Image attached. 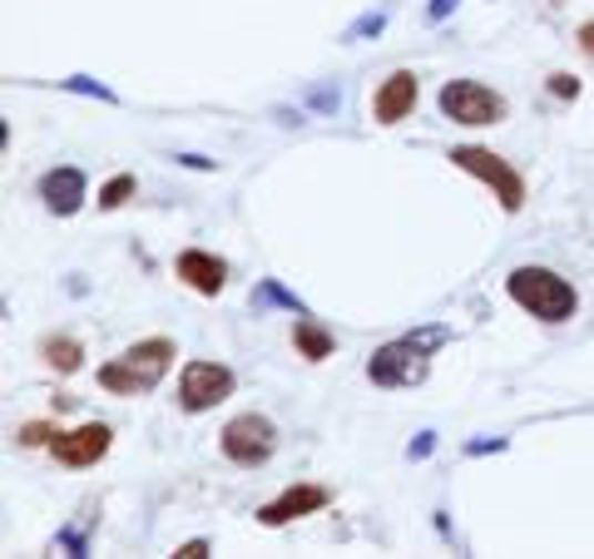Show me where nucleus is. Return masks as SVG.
<instances>
[{"mask_svg":"<svg viewBox=\"0 0 594 559\" xmlns=\"http://www.w3.org/2000/svg\"><path fill=\"white\" fill-rule=\"evenodd\" d=\"M278 451V426H273L268 416H233L228 426H223V456L233 460V466H263V460Z\"/></svg>","mask_w":594,"mask_h":559,"instance_id":"nucleus-6","label":"nucleus"},{"mask_svg":"<svg viewBox=\"0 0 594 559\" xmlns=\"http://www.w3.org/2000/svg\"><path fill=\"white\" fill-rule=\"evenodd\" d=\"M168 366H174V342L168 337H148V342H134L124 356H114L110 366H100V386L114 396H140L164 382Z\"/></svg>","mask_w":594,"mask_h":559,"instance_id":"nucleus-1","label":"nucleus"},{"mask_svg":"<svg viewBox=\"0 0 594 559\" xmlns=\"http://www.w3.org/2000/svg\"><path fill=\"white\" fill-rule=\"evenodd\" d=\"M40 356H45L55 372H80V366H84V352H80V342H74V337H45Z\"/></svg>","mask_w":594,"mask_h":559,"instance_id":"nucleus-13","label":"nucleus"},{"mask_svg":"<svg viewBox=\"0 0 594 559\" xmlns=\"http://www.w3.org/2000/svg\"><path fill=\"white\" fill-rule=\"evenodd\" d=\"M293 346L307 356V362H322V356H332V337H327L317 322H297L293 327Z\"/></svg>","mask_w":594,"mask_h":559,"instance_id":"nucleus-14","label":"nucleus"},{"mask_svg":"<svg viewBox=\"0 0 594 559\" xmlns=\"http://www.w3.org/2000/svg\"><path fill=\"white\" fill-rule=\"evenodd\" d=\"M451 164L465 168V174H475L485 188H495V198H501L505 214H515V208L525 204V178H520L515 168L501 159V154L475 149V144H461V149H451Z\"/></svg>","mask_w":594,"mask_h":559,"instance_id":"nucleus-4","label":"nucleus"},{"mask_svg":"<svg viewBox=\"0 0 594 559\" xmlns=\"http://www.w3.org/2000/svg\"><path fill=\"white\" fill-rule=\"evenodd\" d=\"M233 396V372L218 362H188L184 382H178V406L184 411H208Z\"/></svg>","mask_w":594,"mask_h":559,"instance_id":"nucleus-7","label":"nucleus"},{"mask_svg":"<svg viewBox=\"0 0 594 559\" xmlns=\"http://www.w3.org/2000/svg\"><path fill=\"white\" fill-rule=\"evenodd\" d=\"M431 446H437V441H431V431L421 441H411V456H431Z\"/></svg>","mask_w":594,"mask_h":559,"instance_id":"nucleus-23","label":"nucleus"},{"mask_svg":"<svg viewBox=\"0 0 594 559\" xmlns=\"http://www.w3.org/2000/svg\"><path fill=\"white\" fill-rule=\"evenodd\" d=\"M40 198H45V208H50V214H60V218L80 214L84 174H80V168H50V174L40 178Z\"/></svg>","mask_w":594,"mask_h":559,"instance_id":"nucleus-12","label":"nucleus"},{"mask_svg":"<svg viewBox=\"0 0 594 559\" xmlns=\"http://www.w3.org/2000/svg\"><path fill=\"white\" fill-rule=\"evenodd\" d=\"M445 10H451V0H431V20H441Z\"/></svg>","mask_w":594,"mask_h":559,"instance_id":"nucleus-25","label":"nucleus"},{"mask_svg":"<svg viewBox=\"0 0 594 559\" xmlns=\"http://www.w3.org/2000/svg\"><path fill=\"white\" fill-rule=\"evenodd\" d=\"M381 30H387V15H381V10H377V15H362V20H357V25H352V35H347V40H362V35H381Z\"/></svg>","mask_w":594,"mask_h":559,"instance_id":"nucleus-17","label":"nucleus"},{"mask_svg":"<svg viewBox=\"0 0 594 559\" xmlns=\"http://www.w3.org/2000/svg\"><path fill=\"white\" fill-rule=\"evenodd\" d=\"M110 441H114V431L104 426V421H90V426H80V431H60V436L50 441V451H55L60 466L80 470V466H94V460L110 451Z\"/></svg>","mask_w":594,"mask_h":559,"instance_id":"nucleus-8","label":"nucleus"},{"mask_svg":"<svg viewBox=\"0 0 594 559\" xmlns=\"http://www.w3.org/2000/svg\"><path fill=\"white\" fill-rule=\"evenodd\" d=\"M417 94H421V80L411 75V70H397V75L381 80L377 100H371V114H377V124H397L407 120L411 110H417Z\"/></svg>","mask_w":594,"mask_h":559,"instance_id":"nucleus-9","label":"nucleus"},{"mask_svg":"<svg viewBox=\"0 0 594 559\" xmlns=\"http://www.w3.org/2000/svg\"><path fill=\"white\" fill-rule=\"evenodd\" d=\"M174 272H178V278H184L194 292H204V298H218L223 282H228V262L214 258V252H198V248L178 252Z\"/></svg>","mask_w":594,"mask_h":559,"instance_id":"nucleus-11","label":"nucleus"},{"mask_svg":"<svg viewBox=\"0 0 594 559\" xmlns=\"http://www.w3.org/2000/svg\"><path fill=\"white\" fill-rule=\"evenodd\" d=\"M178 555H184V559H204V555H208V540H188Z\"/></svg>","mask_w":594,"mask_h":559,"instance_id":"nucleus-21","label":"nucleus"},{"mask_svg":"<svg viewBox=\"0 0 594 559\" xmlns=\"http://www.w3.org/2000/svg\"><path fill=\"white\" fill-rule=\"evenodd\" d=\"M485 451H505V441H475L471 456H485Z\"/></svg>","mask_w":594,"mask_h":559,"instance_id":"nucleus-24","label":"nucleus"},{"mask_svg":"<svg viewBox=\"0 0 594 559\" xmlns=\"http://www.w3.org/2000/svg\"><path fill=\"white\" fill-rule=\"evenodd\" d=\"M65 90H74V94H100V100H114L104 84H94V80H84V75H74V80H65Z\"/></svg>","mask_w":594,"mask_h":559,"instance_id":"nucleus-20","label":"nucleus"},{"mask_svg":"<svg viewBox=\"0 0 594 559\" xmlns=\"http://www.w3.org/2000/svg\"><path fill=\"white\" fill-rule=\"evenodd\" d=\"M253 298H263V302H278V308H293V312H303V302H297L293 292H283L278 282H263V288L253 292Z\"/></svg>","mask_w":594,"mask_h":559,"instance_id":"nucleus-16","label":"nucleus"},{"mask_svg":"<svg viewBox=\"0 0 594 559\" xmlns=\"http://www.w3.org/2000/svg\"><path fill=\"white\" fill-rule=\"evenodd\" d=\"M130 194H134V178H130V174L110 178V184L100 188V208H120V204H124V198H130Z\"/></svg>","mask_w":594,"mask_h":559,"instance_id":"nucleus-15","label":"nucleus"},{"mask_svg":"<svg viewBox=\"0 0 594 559\" xmlns=\"http://www.w3.org/2000/svg\"><path fill=\"white\" fill-rule=\"evenodd\" d=\"M50 436H60V431L40 426V421H35V426H20V446H45V441H50Z\"/></svg>","mask_w":594,"mask_h":559,"instance_id":"nucleus-18","label":"nucleus"},{"mask_svg":"<svg viewBox=\"0 0 594 559\" xmlns=\"http://www.w3.org/2000/svg\"><path fill=\"white\" fill-rule=\"evenodd\" d=\"M550 94H560V100H575V94H580V80H575V75H550Z\"/></svg>","mask_w":594,"mask_h":559,"instance_id":"nucleus-19","label":"nucleus"},{"mask_svg":"<svg viewBox=\"0 0 594 559\" xmlns=\"http://www.w3.org/2000/svg\"><path fill=\"white\" fill-rule=\"evenodd\" d=\"M327 505V490L322 485H288V490L278 495L273 505H263L258 510V525H268V530H278V525H288L297 520V515H313V510H322Z\"/></svg>","mask_w":594,"mask_h":559,"instance_id":"nucleus-10","label":"nucleus"},{"mask_svg":"<svg viewBox=\"0 0 594 559\" xmlns=\"http://www.w3.org/2000/svg\"><path fill=\"white\" fill-rule=\"evenodd\" d=\"M445 342V327H427V332H411V337H401V342H387V346H377L371 352V362H367V376L377 386H417V382H427V352L431 346H441Z\"/></svg>","mask_w":594,"mask_h":559,"instance_id":"nucleus-2","label":"nucleus"},{"mask_svg":"<svg viewBox=\"0 0 594 559\" xmlns=\"http://www.w3.org/2000/svg\"><path fill=\"white\" fill-rule=\"evenodd\" d=\"M580 45H585V55L594 60V20H590V25H580Z\"/></svg>","mask_w":594,"mask_h":559,"instance_id":"nucleus-22","label":"nucleus"},{"mask_svg":"<svg viewBox=\"0 0 594 559\" xmlns=\"http://www.w3.org/2000/svg\"><path fill=\"white\" fill-rule=\"evenodd\" d=\"M511 298L525 312H535L540 322H570L575 318V308H580L575 288H570L560 272H550V268H515L511 272Z\"/></svg>","mask_w":594,"mask_h":559,"instance_id":"nucleus-3","label":"nucleus"},{"mask_svg":"<svg viewBox=\"0 0 594 559\" xmlns=\"http://www.w3.org/2000/svg\"><path fill=\"white\" fill-rule=\"evenodd\" d=\"M441 114L455 124H501L505 100L481 80H451L441 90Z\"/></svg>","mask_w":594,"mask_h":559,"instance_id":"nucleus-5","label":"nucleus"}]
</instances>
